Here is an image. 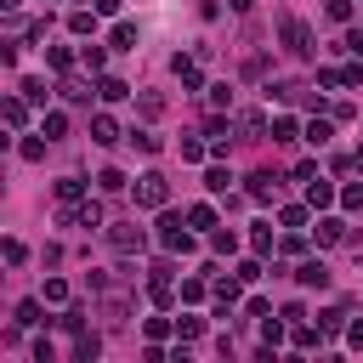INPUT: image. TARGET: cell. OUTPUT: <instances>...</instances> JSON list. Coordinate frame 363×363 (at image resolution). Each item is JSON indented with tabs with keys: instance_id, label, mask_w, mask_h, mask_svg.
Wrapping results in <instances>:
<instances>
[{
	"instance_id": "f6af8a7d",
	"label": "cell",
	"mask_w": 363,
	"mask_h": 363,
	"mask_svg": "<svg viewBox=\"0 0 363 363\" xmlns=\"http://www.w3.org/2000/svg\"><path fill=\"white\" fill-rule=\"evenodd\" d=\"M96 187H102V193H119V187H125V176H119V170H102V176H96Z\"/></svg>"
},
{
	"instance_id": "836d02e7",
	"label": "cell",
	"mask_w": 363,
	"mask_h": 363,
	"mask_svg": "<svg viewBox=\"0 0 363 363\" xmlns=\"http://www.w3.org/2000/svg\"><path fill=\"white\" fill-rule=\"evenodd\" d=\"M204 153H210V147H204V142H199V136H182V159H187V164H199V159H204Z\"/></svg>"
},
{
	"instance_id": "6f0895ef",
	"label": "cell",
	"mask_w": 363,
	"mask_h": 363,
	"mask_svg": "<svg viewBox=\"0 0 363 363\" xmlns=\"http://www.w3.org/2000/svg\"><path fill=\"white\" fill-rule=\"evenodd\" d=\"M17 6H23V0H0V11H17Z\"/></svg>"
},
{
	"instance_id": "db71d44e",
	"label": "cell",
	"mask_w": 363,
	"mask_h": 363,
	"mask_svg": "<svg viewBox=\"0 0 363 363\" xmlns=\"http://www.w3.org/2000/svg\"><path fill=\"white\" fill-rule=\"evenodd\" d=\"M346 346H357V352H363V323H352V329H346Z\"/></svg>"
},
{
	"instance_id": "484cf974",
	"label": "cell",
	"mask_w": 363,
	"mask_h": 363,
	"mask_svg": "<svg viewBox=\"0 0 363 363\" xmlns=\"http://www.w3.org/2000/svg\"><path fill=\"white\" fill-rule=\"evenodd\" d=\"M295 136H301V125H295L289 113H278V119H272V142H295Z\"/></svg>"
},
{
	"instance_id": "277c9868",
	"label": "cell",
	"mask_w": 363,
	"mask_h": 363,
	"mask_svg": "<svg viewBox=\"0 0 363 363\" xmlns=\"http://www.w3.org/2000/svg\"><path fill=\"white\" fill-rule=\"evenodd\" d=\"M62 221L68 227H102V204L96 199H74V204H62Z\"/></svg>"
},
{
	"instance_id": "ab89813d",
	"label": "cell",
	"mask_w": 363,
	"mask_h": 363,
	"mask_svg": "<svg viewBox=\"0 0 363 363\" xmlns=\"http://www.w3.org/2000/svg\"><path fill=\"white\" fill-rule=\"evenodd\" d=\"M176 329H182V340H199L204 335V318H176Z\"/></svg>"
},
{
	"instance_id": "52a82bcc",
	"label": "cell",
	"mask_w": 363,
	"mask_h": 363,
	"mask_svg": "<svg viewBox=\"0 0 363 363\" xmlns=\"http://www.w3.org/2000/svg\"><path fill=\"white\" fill-rule=\"evenodd\" d=\"M96 357H102V335L79 329V335H74V363H96Z\"/></svg>"
},
{
	"instance_id": "e575fe53",
	"label": "cell",
	"mask_w": 363,
	"mask_h": 363,
	"mask_svg": "<svg viewBox=\"0 0 363 363\" xmlns=\"http://www.w3.org/2000/svg\"><path fill=\"white\" fill-rule=\"evenodd\" d=\"M23 96H28V102H40V108H45V96H51V91H45V79H23Z\"/></svg>"
},
{
	"instance_id": "8d00e7d4",
	"label": "cell",
	"mask_w": 363,
	"mask_h": 363,
	"mask_svg": "<svg viewBox=\"0 0 363 363\" xmlns=\"http://www.w3.org/2000/svg\"><path fill=\"white\" fill-rule=\"evenodd\" d=\"M45 301L62 306V301H68V284H62V278H45Z\"/></svg>"
},
{
	"instance_id": "d590c367",
	"label": "cell",
	"mask_w": 363,
	"mask_h": 363,
	"mask_svg": "<svg viewBox=\"0 0 363 363\" xmlns=\"http://www.w3.org/2000/svg\"><path fill=\"white\" fill-rule=\"evenodd\" d=\"M278 221H284V227H306V210H301V204H284Z\"/></svg>"
},
{
	"instance_id": "680465c9",
	"label": "cell",
	"mask_w": 363,
	"mask_h": 363,
	"mask_svg": "<svg viewBox=\"0 0 363 363\" xmlns=\"http://www.w3.org/2000/svg\"><path fill=\"white\" fill-rule=\"evenodd\" d=\"M352 164H357V170H363V147H357V153H352Z\"/></svg>"
},
{
	"instance_id": "ee69618b",
	"label": "cell",
	"mask_w": 363,
	"mask_h": 363,
	"mask_svg": "<svg viewBox=\"0 0 363 363\" xmlns=\"http://www.w3.org/2000/svg\"><path fill=\"white\" fill-rule=\"evenodd\" d=\"M130 142H136V147H142V153H159V147H164V142H159V136H153V130H136V136H130Z\"/></svg>"
},
{
	"instance_id": "7c38bea8",
	"label": "cell",
	"mask_w": 363,
	"mask_h": 363,
	"mask_svg": "<svg viewBox=\"0 0 363 363\" xmlns=\"http://www.w3.org/2000/svg\"><path fill=\"white\" fill-rule=\"evenodd\" d=\"M346 238H352V233H346L340 216H323V221H318V244H346Z\"/></svg>"
},
{
	"instance_id": "7dc6e473",
	"label": "cell",
	"mask_w": 363,
	"mask_h": 363,
	"mask_svg": "<svg viewBox=\"0 0 363 363\" xmlns=\"http://www.w3.org/2000/svg\"><path fill=\"white\" fill-rule=\"evenodd\" d=\"M182 301H187V306L204 301V278H187V284H182Z\"/></svg>"
},
{
	"instance_id": "2e32d148",
	"label": "cell",
	"mask_w": 363,
	"mask_h": 363,
	"mask_svg": "<svg viewBox=\"0 0 363 363\" xmlns=\"http://www.w3.org/2000/svg\"><path fill=\"white\" fill-rule=\"evenodd\" d=\"M68 28H74V34H96V6H91V11L74 6V11H68Z\"/></svg>"
},
{
	"instance_id": "83f0119b",
	"label": "cell",
	"mask_w": 363,
	"mask_h": 363,
	"mask_svg": "<svg viewBox=\"0 0 363 363\" xmlns=\"http://www.w3.org/2000/svg\"><path fill=\"white\" fill-rule=\"evenodd\" d=\"M79 193H85V182H79V176H62V182H57V204H74Z\"/></svg>"
},
{
	"instance_id": "ba28073f",
	"label": "cell",
	"mask_w": 363,
	"mask_h": 363,
	"mask_svg": "<svg viewBox=\"0 0 363 363\" xmlns=\"http://www.w3.org/2000/svg\"><path fill=\"white\" fill-rule=\"evenodd\" d=\"M0 119H6L11 130H23V125H28V96H6V102H0Z\"/></svg>"
},
{
	"instance_id": "7a4b0ae2",
	"label": "cell",
	"mask_w": 363,
	"mask_h": 363,
	"mask_svg": "<svg viewBox=\"0 0 363 363\" xmlns=\"http://www.w3.org/2000/svg\"><path fill=\"white\" fill-rule=\"evenodd\" d=\"M278 40H284L289 57H312V28H306L301 17H284V23H278Z\"/></svg>"
},
{
	"instance_id": "3957f363",
	"label": "cell",
	"mask_w": 363,
	"mask_h": 363,
	"mask_svg": "<svg viewBox=\"0 0 363 363\" xmlns=\"http://www.w3.org/2000/svg\"><path fill=\"white\" fill-rule=\"evenodd\" d=\"M159 244L170 255H193V233L182 227V216H159Z\"/></svg>"
},
{
	"instance_id": "74e56055",
	"label": "cell",
	"mask_w": 363,
	"mask_h": 363,
	"mask_svg": "<svg viewBox=\"0 0 363 363\" xmlns=\"http://www.w3.org/2000/svg\"><path fill=\"white\" fill-rule=\"evenodd\" d=\"M57 323H62V329H68V335H79V329H85V312H79V306H68V312H62V318H57Z\"/></svg>"
},
{
	"instance_id": "30bf717a",
	"label": "cell",
	"mask_w": 363,
	"mask_h": 363,
	"mask_svg": "<svg viewBox=\"0 0 363 363\" xmlns=\"http://www.w3.org/2000/svg\"><path fill=\"white\" fill-rule=\"evenodd\" d=\"M170 68L182 74V85H187V91H204V74H199V62H193V57H170Z\"/></svg>"
},
{
	"instance_id": "d4e9b609",
	"label": "cell",
	"mask_w": 363,
	"mask_h": 363,
	"mask_svg": "<svg viewBox=\"0 0 363 363\" xmlns=\"http://www.w3.org/2000/svg\"><path fill=\"white\" fill-rule=\"evenodd\" d=\"M79 62H85L91 74H102V62H108V51H102V45L91 40V45H79Z\"/></svg>"
},
{
	"instance_id": "5bb4252c",
	"label": "cell",
	"mask_w": 363,
	"mask_h": 363,
	"mask_svg": "<svg viewBox=\"0 0 363 363\" xmlns=\"http://www.w3.org/2000/svg\"><path fill=\"white\" fill-rule=\"evenodd\" d=\"M91 142H102V147H113V142H119V125H113L108 113H96V119H91Z\"/></svg>"
},
{
	"instance_id": "6da1fadb",
	"label": "cell",
	"mask_w": 363,
	"mask_h": 363,
	"mask_svg": "<svg viewBox=\"0 0 363 363\" xmlns=\"http://www.w3.org/2000/svg\"><path fill=\"white\" fill-rule=\"evenodd\" d=\"M164 204H170V182H164L159 170L136 176V210H164Z\"/></svg>"
},
{
	"instance_id": "b9f144b4",
	"label": "cell",
	"mask_w": 363,
	"mask_h": 363,
	"mask_svg": "<svg viewBox=\"0 0 363 363\" xmlns=\"http://www.w3.org/2000/svg\"><path fill=\"white\" fill-rule=\"evenodd\" d=\"M323 11H329V23H352V0H329Z\"/></svg>"
},
{
	"instance_id": "1f68e13d",
	"label": "cell",
	"mask_w": 363,
	"mask_h": 363,
	"mask_svg": "<svg viewBox=\"0 0 363 363\" xmlns=\"http://www.w3.org/2000/svg\"><path fill=\"white\" fill-rule=\"evenodd\" d=\"M34 323H45V318H40V301H23V306H17V329H34Z\"/></svg>"
},
{
	"instance_id": "11a10c76",
	"label": "cell",
	"mask_w": 363,
	"mask_h": 363,
	"mask_svg": "<svg viewBox=\"0 0 363 363\" xmlns=\"http://www.w3.org/2000/svg\"><path fill=\"white\" fill-rule=\"evenodd\" d=\"M91 6H96V11H102V17H113V11H119V6H125V0H91Z\"/></svg>"
},
{
	"instance_id": "681fc988",
	"label": "cell",
	"mask_w": 363,
	"mask_h": 363,
	"mask_svg": "<svg viewBox=\"0 0 363 363\" xmlns=\"http://www.w3.org/2000/svg\"><path fill=\"white\" fill-rule=\"evenodd\" d=\"M340 204H346V210H363V182H352V187L340 193Z\"/></svg>"
},
{
	"instance_id": "816d5d0a",
	"label": "cell",
	"mask_w": 363,
	"mask_h": 363,
	"mask_svg": "<svg viewBox=\"0 0 363 363\" xmlns=\"http://www.w3.org/2000/svg\"><path fill=\"white\" fill-rule=\"evenodd\" d=\"M51 357H57V346H51V340L40 335V340H34V363H51Z\"/></svg>"
},
{
	"instance_id": "ac0fdd59",
	"label": "cell",
	"mask_w": 363,
	"mask_h": 363,
	"mask_svg": "<svg viewBox=\"0 0 363 363\" xmlns=\"http://www.w3.org/2000/svg\"><path fill=\"white\" fill-rule=\"evenodd\" d=\"M238 284H244L238 272H233V278H216V301H221V312H233V301H238Z\"/></svg>"
},
{
	"instance_id": "8992f818",
	"label": "cell",
	"mask_w": 363,
	"mask_h": 363,
	"mask_svg": "<svg viewBox=\"0 0 363 363\" xmlns=\"http://www.w3.org/2000/svg\"><path fill=\"white\" fill-rule=\"evenodd\" d=\"M295 278H301V289H329V267L323 261H301Z\"/></svg>"
},
{
	"instance_id": "f35d334b",
	"label": "cell",
	"mask_w": 363,
	"mask_h": 363,
	"mask_svg": "<svg viewBox=\"0 0 363 363\" xmlns=\"http://www.w3.org/2000/svg\"><path fill=\"white\" fill-rule=\"evenodd\" d=\"M340 318H346V312H340V306H329V312H318V329H323V335H335V329H340Z\"/></svg>"
},
{
	"instance_id": "9c48e42d",
	"label": "cell",
	"mask_w": 363,
	"mask_h": 363,
	"mask_svg": "<svg viewBox=\"0 0 363 363\" xmlns=\"http://www.w3.org/2000/svg\"><path fill=\"white\" fill-rule=\"evenodd\" d=\"M244 193H250V199H255V204H272V199H278V182H272V176H267V170H255V176H250V187H244Z\"/></svg>"
},
{
	"instance_id": "4316f807",
	"label": "cell",
	"mask_w": 363,
	"mask_h": 363,
	"mask_svg": "<svg viewBox=\"0 0 363 363\" xmlns=\"http://www.w3.org/2000/svg\"><path fill=\"white\" fill-rule=\"evenodd\" d=\"M227 182H233L227 164H210V170H204V187H210V193H227Z\"/></svg>"
},
{
	"instance_id": "ffe728a7",
	"label": "cell",
	"mask_w": 363,
	"mask_h": 363,
	"mask_svg": "<svg viewBox=\"0 0 363 363\" xmlns=\"http://www.w3.org/2000/svg\"><path fill=\"white\" fill-rule=\"evenodd\" d=\"M40 130H45V142H57V136H68V113H57V108H51V113L40 119Z\"/></svg>"
},
{
	"instance_id": "4dcf8cb0",
	"label": "cell",
	"mask_w": 363,
	"mask_h": 363,
	"mask_svg": "<svg viewBox=\"0 0 363 363\" xmlns=\"http://www.w3.org/2000/svg\"><path fill=\"white\" fill-rule=\"evenodd\" d=\"M0 255H6L11 267H23V261H28V244H23V238H6V244H0Z\"/></svg>"
},
{
	"instance_id": "603a6c76",
	"label": "cell",
	"mask_w": 363,
	"mask_h": 363,
	"mask_svg": "<svg viewBox=\"0 0 363 363\" xmlns=\"http://www.w3.org/2000/svg\"><path fill=\"white\" fill-rule=\"evenodd\" d=\"M119 51H136V23H113V34H108Z\"/></svg>"
},
{
	"instance_id": "7402d4cb",
	"label": "cell",
	"mask_w": 363,
	"mask_h": 363,
	"mask_svg": "<svg viewBox=\"0 0 363 363\" xmlns=\"http://www.w3.org/2000/svg\"><path fill=\"white\" fill-rule=\"evenodd\" d=\"M318 340H323V329H318V323H306V318H301V323H295V346H301V352H312V346H318Z\"/></svg>"
},
{
	"instance_id": "9f6ffc18",
	"label": "cell",
	"mask_w": 363,
	"mask_h": 363,
	"mask_svg": "<svg viewBox=\"0 0 363 363\" xmlns=\"http://www.w3.org/2000/svg\"><path fill=\"white\" fill-rule=\"evenodd\" d=\"M250 6H255V0H233V11H250Z\"/></svg>"
},
{
	"instance_id": "c3c4849f",
	"label": "cell",
	"mask_w": 363,
	"mask_h": 363,
	"mask_svg": "<svg viewBox=\"0 0 363 363\" xmlns=\"http://www.w3.org/2000/svg\"><path fill=\"white\" fill-rule=\"evenodd\" d=\"M142 329H147V340H164V335H170V318H147Z\"/></svg>"
},
{
	"instance_id": "4fadbf2b",
	"label": "cell",
	"mask_w": 363,
	"mask_h": 363,
	"mask_svg": "<svg viewBox=\"0 0 363 363\" xmlns=\"http://www.w3.org/2000/svg\"><path fill=\"white\" fill-rule=\"evenodd\" d=\"M96 96H102V102H119V96H130V85H125L119 74H102V79H96Z\"/></svg>"
},
{
	"instance_id": "9a60e30c",
	"label": "cell",
	"mask_w": 363,
	"mask_h": 363,
	"mask_svg": "<svg viewBox=\"0 0 363 363\" xmlns=\"http://www.w3.org/2000/svg\"><path fill=\"white\" fill-rule=\"evenodd\" d=\"M306 204H318V210H329V204H335V187H329L323 176H312V182H306Z\"/></svg>"
},
{
	"instance_id": "60d3db41",
	"label": "cell",
	"mask_w": 363,
	"mask_h": 363,
	"mask_svg": "<svg viewBox=\"0 0 363 363\" xmlns=\"http://www.w3.org/2000/svg\"><path fill=\"white\" fill-rule=\"evenodd\" d=\"M261 335H267V346H278V340H284V312H278V318H267V323H261Z\"/></svg>"
},
{
	"instance_id": "f907efd6",
	"label": "cell",
	"mask_w": 363,
	"mask_h": 363,
	"mask_svg": "<svg viewBox=\"0 0 363 363\" xmlns=\"http://www.w3.org/2000/svg\"><path fill=\"white\" fill-rule=\"evenodd\" d=\"M244 312H250V318H272V306H267L261 295H250V301H244Z\"/></svg>"
},
{
	"instance_id": "d6a6232c",
	"label": "cell",
	"mask_w": 363,
	"mask_h": 363,
	"mask_svg": "<svg viewBox=\"0 0 363 363\" xmlns=\"http://www.w3.org/2000/svg\"><path fill=\"white\" fill-rule=\"evenodd\" d=\"M136 102H142V113H147V119H159V113H164V96H159V91H142Z\"/></svg>"
},
{
	"instance_id": "bcb514c9",
	"label": "cell",
	"mask_w": 363,
	"mask_h": 363,
	"mask_svg": "<svg viewBox=\"0 0 363 363\" xmlns=\"http://www.w3.org/2000/svg\"><path fill=\"white\" fill-rule=\"evenodd\" d=\"M278 250H284V255H301V250H306V238L289 227V238H278Z\"/></svg>"
},
{
	"instance_id": "cb8c5ba5",
	"label": "cell",
	"mask_w": 363,
	"mask_h": 363,
	"mask_svg": "<svg viewBox=\"0 0 363 363\" xmlns=\"http://www.w3.org/2000/svg\"><path fill=\"white\" fill-rule=\"evenodd\" d=\"M45 62H51L57 74H68V68H74V51H68V45H45Z\"/></svg>"
},
{
	"instance_id": "f1b7e54d",
	"label": "cell",
	"mask_w": 363,
	"mask_h": 363,
	"mask_svg": "<svg viewBox=\"0 0 363 363\" xmlns=\"http://www.w3.org/2000/svg\"><path fill=\"white\" fill-rule=\"evenodd\" d=\"M187 227H216V204H187Z\"/></svg>"
},
{
	"instance_id": "f546056e",
	"label": "cell",
	"mask_w": 363,
	"mask_h": 363,
	"mask_svg": "<svg viewBox=\"0 0 363 363\" xmlns=\"http://www.w3.org/2000/svg\"><path fill=\"white\" fill-rule=\"evenodd\" d=\"M250 250H255V255H272V250H278L272 227H255V233H250Z\"/></svg>"
},
{
	"instance_id": "44dd1931",
	"label": "cell",
	"mask_w": 363,
	"mask_h": 363,
	"mask_svg": "<svg viewBox=\"0 0 363 363\" xmlns=\"http://www.w3.org/2000/svg\"><path fill=\"white\" fill-rule=\"evenodd\" d=\"M147 301H153V306H170V301H176L170 278H147Z\"/></svg>"
},
{
	"instance_id": "5b68a950",
	"label": "cell",
	"mask_w": 363,
	"mask_h": 363,
	"mask_svg": "<svg viewBox=\"0 0 363 363\" xmlns=\"http://www.w3.org/2000/svg\"><path fill=\"white\" fill-rule=\"evenodd\" d=\"M108 244H113L119 255H136V250L147 244V233H142L136 221H119V227H108Z\"/></svg>"
},
{
	"instance_id": "d6986e66",
	"label": "cell",
	"mask_w": 363,
	"mask_h": 363,
	"mask_svg": "<svg viewBox=\"0 0 363 363\" xmlns=\"http://www.w3.org/2000/svg\"><path fill=\"white\" fill-rule=\"evenodd\" d=\"M57 91H62L68 102H91V85H85V79H74V74H62V85H57Z\"/></svg>"
},
{
	"instance_id": "8fae6325",
	"label": "cell",
	"mask_w": 363,
	"mask_h": 363,
	"mask_svg": "<svg viewBox=\"0 0 363 363\" xmlns=\"http://www.w3.org/2000/svg\"><path fill=\"white\" fill-rule=\"evenodd\" d=\"M267 130H272V125H267V119H261L255 108H250V113H238V136H244V142H261Z\"/></svg>"
},
{
	"instance_id": "e0dca14e",
	"label": "cell",
	"mask_w": 363,
	"mask_h": 363,
	"mask_svg": "<svg viewBox=\"0 0 363 363\" xmlns=\"http://www.w3.org/2000/svg\"><path fill=\"white\" fill-rule=\"evenodd\" d=\"M210 250H216V255H233V250H238V233H233V227H210Z\"/></svg>"
},
{
	"instance_id": "f5cc1de1",
	"label": "cell",
	"mask_w": 363,
	"mask_h": 363,
	"mask_svg": "<svg viewBox=\"0 0 363 363\" xmlns=\"http://www.w3.org/2000/svg\"><path fill=\"white\" fill-rule=\"evenodd\" d=\"M346 51H352V57H363V28H346Z\"/></svg>"
},
{
	"instance_id": "7bdbcfd3",
	"label": "cell",
	"mask_w": 363,
	"mask_h": 363,
	"mask_svg": "<svg viewBox=\"0 0 363 363\" xmlns=\"http://www.w3.org/2000/svg\"><path fill=\"white\" fill-rule=\"evenodd\" d=\"M306 142H318V147H323V142H329V119H312V125H306Z\"/></svg>"
}]
</instances>
